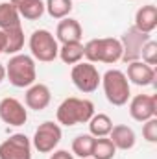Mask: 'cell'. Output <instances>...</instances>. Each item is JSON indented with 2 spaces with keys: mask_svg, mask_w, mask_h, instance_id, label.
<instances>
[{
  "mask_svg": "<svg viewBox=\"0 0 157 159\" xmlns=\"http://www.w3.org/2000/svg\"><path fill=\"white\" fill-rule=\"evenodd\" d=\"M83 56L89 63H117L122 59V44L120 39L115 37H102L91 39L83 44Z\"/></svg>",
  "mask_w": 157,
  "mask_h": 159,
  "instance_id": "6da1fadb",
  "label": "cell"
},
{
  "mask_svg": "<svg viewBox=\"0 0 157 159\" xmlns=\"http://www.w3.org/2000/svg\"><path fill=\"white\" fill-rule=\"evenodd\" d=\"M94 115V104L85 98H76L70 96L61 102L57 107V122L63 126H76V124H85Z\"/></svg>",
  "mask_w": 157,
  "mask_h": 159,
  "instance_id": "7a4b0ae2",
  "label": "cell"
},
{
  "mask_svg": "<svg viewBox=\"0 0 157 159\" xmlns=\"http://www.w3.org/2000/svg\"><path fill=\"white\" fill-rule=\"evenodd\" d=\"M6 78L9 80L13 87H19V89L34 85L37 80L34 57L26 54H15L9 59V63L6 65Z\"/></svg>",
  "mask_w": 157,
  "mask_h": 159,
  "instance_id": "3957f363",
  "label": "cell"
},
{
  "mask_svg": "<svg viewBox=\"0 0 157 159\" xmlns=\"http://www.w3.org/2000/svg\"><path fill=\"white\" fill-rule=\"evenodd\" d=\"M104 93L109 104L113 106H124L129 100V81L122 70H107L102 78Z\"/></svg>",
  "mask_w": 157,
  "mask_h": 159,
  "instance_id": "277c9868",
  "label": "cell"
},
{
  "mask_svg": "<svg viewBox=\"0 0 157 159\" xmlns=\"http://www.w3.org/2000/svg\"><path fill=\"white\" fill-rule=\"evenodd\" d=\"M30 50L35 59H39L43 63H50L57 57L59 44H57V39L48 30H35L30 37Z\"/></svg>",
  "mask_w": 157,
  "mask_h": 159,
  "instance_id": "5b68a950",
  "label": "cell"
},
{
  "mask_svg": "<svg viewBox=\"0 0 157 159\" xmlns=\"http://www.w3.org/2000/svg\"><path fill=\"white\" fill-rule=\"evenodd\" d=\"M70 80L76 85V89L81 93H94L102 81V76L98 74V69L89 61H79L70 70Z\"/></svg>",
  "mask_w": 157,
  "mask_h": 159,
  "instance_id": "8992f818",
  "label": "cell"
},
{
  "mask_svg": "<svg viewBox=\"0 0 157 159\" xmlns=\"http://www.w3.org/2000/svg\"><path fill=\"white\" fill-rule=\"evenodd\" d=\"M148 41H150V34H144V32L137 30L135 26L128 28V32L120 39V44H122V61H126V63L139 61L142 46Z\"/></svg>",
  "mask_w": 157,
  "mask_h": 159,
  "instance_id": "52a82bcc",
  "label": "cell"
},
{
  "mask_svg": "<svg viewBox=\"0 0 157 159\" xmlns=\"http://www.w3.org/2000/svg\"><path fill=\"white\" fill-rule=\"evenodd\" d=\"M61 128L59 124L56 122H43L39 128L35 129V135H34V146L35 150H39L41 154H50L54 152V148L59 144L61 141Z\"/></svg>",
  "mask_w": 157,
  "mask_h": 159,
  "instance_id": "ba28073f",
  "label": "cell"
},
{
  "mask_svg": "<svg viewBox=\"0 0 157 159\" xmlns=\"http://www.w3.org/2000/svg\"><path fill=\"white\" fill-rule=\"evenodd\" d=\"M0 159H32V143L24 133H15L0 144Z\"/></svg>",
  "mask_w": 157,
  "mask_h": 159,
  "instance_id": "9c48e42d",
  "label": "cell"
},
{
  "mask_svg": "<svg viewBox=\"0 0 157 159\" xmlns=\"http://www.w3.org/2000/svg\"><path fill=\"white\" fill-rule=\"evenodd\" d=\"M129 115L137 122H146L157 115L155 94H137L129 104Z\"/></svg>",
  "mask_w": 157,
  "mask_h": 159,
  "instance_id": "30bf717a",
  "label": "cell"
},
{
  "mask_svg": "<svg viewBox=\"0 0 157 159\" xmlns=\"http://www.w3.org/2000/svg\"><path fill=\"white\" fill-rule=\"evenodd\" d=\"M0 120L9 126H22L28 120V111L17 98L7 96L0 102Z\"/></svg>",
  "mask_w": 157,
  "mask_h": 159,
  "instance_id": "8fae6325",
  "label": "cell"
},
{
  "mask_svg": "<svg viewBox=\"0 0 157 159\" xmlns=\"http://www.w3.org/2000/svg\"><path fill=\"white\" fill-rule=\"evenodd\" d=\"M126 78H128V81H131L139 87H146L155 81V70H154V67L146 65L144 61H131V63H128Z\"/></svg>",
  "mask_w": 157,
  "mask_h": 159,
  "instance_id": "7c38bea8",
  "label": "cell"
},
{
  "mask_svg": "<svg viewBox=\"0 0 157 159\" xmlns=\"http://www.w3.org/2000/svg\"><path fill=\"white\" fill-rule=\"evenodd\" d=\"M81 37H83V30H81V24L76 19L65 17V19L59 20V24L56 28V39L61 44H65V43H81Z\"/></svg>",
  "mask_w": 157,
  "mask_h": 159,
  "instance_id": "4fadbf2b",
  "label": "cell"
},
{
  "mask_svg": "<svg viewBox=\"0 0 157 159\" xmlns=\"http://www.w3.org/2000/svg\"><path fill=\"white\" fill-rule=\"evenodd\" d=\"M26 106L34 111H43L48 107L50 100H52V93L44 83H34L28 87L26 91Z\"/></svg>",
  "mask_w": 157,
  "mask_h": 159,
  "instance_id": "5bb4252c",
  "label": "cell"
},
{
  "mask_svg": "<svg viewBox=\"0 0 157 159\" xmlns=\"http://www.w3.org/2000/svg\"><path fill=\"white\" fill-rule=\"evenodd\" d=\"M109 139H111V143L115 144L117 150H131L135 146V141H137L135 131L129 126H124V124H118V126L111 128Z\"/></svg>",
  "mask_w": 157,
  "mask_h": 159,
  "instance_id": "9a60e30c",
  "label": "cell"
},
{
  "mask_svg": "<svg viewBox=\"0 0 157 159\" xmlns=\"http://www.w3.org/2000/svg\"><path fill=\"white\" fill-rule=\"evenodd\" d=\"M135 28L144 34H152L157 28V7L154 4H148V6H142L141 9H137Z\"/></svg>",
  "mask_w": 157,
  "mask_h": 159,
  "instance_id": "2e32d148",
  "label": "cell"
},
{
  "mask_svg": "<svg viewBox=\"0 0 157 159\" xmlns=\"http://www.w3.org/2000/svg\"><path fill=\"white\" fill-rule=\"evenodd\" d=\"M9 2L26 20H37L44 13V4L41 0H9Z\"/></svg>",
  "mask_w": 157,
  "mask_h": 159,
  "instance_id": "e0dca14e",
  "label": "cell"
},
{
  "mask_svg": "<svg viewBox=\"0 0 157 159\" xmlns=\"http://www.w3.org/2000/svg\"><path fill=\"white\" fill-rule=\"evenodd\" d=\"M20 26V15L11 2L0 4V30H11Z\"/></svg>",
  "mask_w": 157,
  "mask_h": 159,
  "instance_id": "ac0fdd59",
  "label": "cell"
},
{
  "mask_svg": "<svg viewBox=\"0 0 157 159\" xmlns=\"http://www.w3.org/2000/svg\"><path fill=\"white\" fill-rule=\"evenodd\" d=\"M63 63L67 65H76L83 59V44L81 43H65L59 46V54Z\"/></svg>",
  "mask_w": 157,
  "mask_h": 159,
  "instance_id": "d6986e66",
  "label": "cell"
},
{
  "mask_svg": "<svg viewBox=\"0 0 157 159\" xmlns=\"http://www.w3.org/2000/svg\"><path fill=\"white\" fill-rule=\"evenodd\" d=\"M111 128H113V120L104 113L92 115L91 120H89V131H91L92 137H107Z\"/></svg>",
  "mask_w": 157,
  "mask_h": 159,
  "instance_id": "ffe728a7",
  "label": "cell"
},
{
  "mask_svg": "<svg viewBox=\"0 0 157 159\" xmlns=\"http://www.w3.org/2000/svg\"><path fill=\"white\" fill-rule=\"evenodd\" d=\"M4 34H6V54L9 56H15V54H19L20 50H22V46H24V32H22V28L19 26V28H11V30H4Z\"/></svg>",
  "mask_w": 157,
  "mask_h": 159,
  "instance_id": "44dd1931",
  "label": "cell"
},
{
  "mask_svg": "<svg viewBox=\"0 0 157 159\" xmlns=\"http://www.w3.org/2000/svg\"><path fill=\"white\" fill-rule=\"evenodd\" d=\"M117 154L115 144L107 137H94V146H92V159H113Z\"/></svg>",
  "mask_w": 157,
  "mask_h": 159,
  "instance_id": "7402d4cb",
  "label": "cell"
},
{
  "mask_svg": "<svg viewBox=\"0 0 157 159\" xmlns=\"http://www.w3.org/2000/svg\"><path fill=\"white\" fill-rule=\"evenodd\" d=\"M44 9L52 19H65L72 11V0H46Z\"/></svg>",
  "mask_w": 157,
  "mask_h": 159,
  "instance_id": "603a6c76",
  "label": "cell"
},
{
  "mask_svg": "<svg viewBox=\"0 0 157 159\" xmlns=\"http://www.w3.org/2000/svg\"><path fill=\"white\" fill-rule=\"evenodd\" d=\"M92 146H94V137H92L91 133H87V135H78V137L72 141V152L81 159L91 157Z\"/></svg>",
  "mask_w": 157,
  "mask_h": 159,
  "instance_id": "cb8c5ba5",
  "label": "cell"
},
{
  "mask_svg": "<svg viewBox=\"0 0 157 159\" xmlns=\"http://www.w3.org/2000/svg\"><path fill=\"white\" fill-rule=\"evenodd\" d=\"M141 57L146 65L154 67L157 65V43L155 41H148L144 46H142V52H141Z\"/></svg>",
  "mask_w": 157,
  "mask_h": 159,
  "instance_id": "d4e9b609",
  "label": "cell"
},
{
  "mask_svg": "<svg viewBox=\"0 0 157 159\" xmlns=\"http://www.w3.org/2000/svg\"><path fill=\"white\" fill-rule=\"evenodd\" d=\"M142 137L148 143H157V119L155 117L144 122V126H142Z\"/></svg>",
  "mask_w": 157,
  "mask_h": 159,
  "instance_id": "484cf974",
  "label": "cell"
},
{
  "mask_svg": "<svg viewBox=\"0 0 157 159\" xmlns=\"http://www.w3.org/2000/svg\"><path fill=\"white\" fill-rule=\"evenodd\" d=\"M50 159H74L72 157V154H69L67 150H57V152H54Z\"/></svg>",
  "mask_w": 157,
  "mask_h": 159,
  "instance_id": "4316f807",
  "label": "cell"
},
{
  "mask_svg": "<svg viewBox=\"0 0 157 159\" xmlns=\"http://www.w3.org/2000/svg\"><path fill=\"white\" fill-rule=\"evenodd\" d=\"M4 50H6V34L4 30H0V54H4Z\"/></svg>",
  "mask_w": 157,
  "mask_h": 159,
  "instance_id": "83f0119b",
  "label": "cell"
},
{
  "mask_svg": "<svg viewBox=\"0 0 157 159\" xmlns=\"http://www.w3.org/2000/svg\"><path fill=\"white\" fill-rule=\"evenodd\" d=\"M4 80H6V67L0 63V83H2Z\"/></svg>",
  "mask_w": 157,
  "mask_h": 159,
  "instance_id": "f1b7e54d",
  "label": "cell"
},
{
  "mask_svg": "<svg viewBox=\"0 0 157 159\" xmlns=\"http://www.w3.org/2000/svg\"><path fill=\"white\" fill-rule=\"evenodd\" d=\"M87 159H89V157H87Z\"/></svg>",
  "mask_w": 157,
  "mask_h": 159,
  "instance_id": "f546056e",
  "label": "cell"
}]
</instances>
